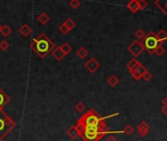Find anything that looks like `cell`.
I'll return each instance as SVG.
<instances>
[{
	"mask_svg": "<svg viewBox=\"0 0 167 141\" xmlns=\"http://www.w3.org/2000/svg\"><path fill=\"white\" fill-rule=\"evenodd\" d=\"M76 129L84 141H99L108 133H123V131H110L108 125H106V120L91 125H76Z\"/></svg>",
	"mask_w": 167,
	"mask_h": 141,
	"instance_id": "obj_1",
	"label": "cell"
},
{
	"mask_svg": "<svg viewBox=\"0 0 167 141\" xmlns=\"http://www.w3.org/2000/svg\"><path fill=\"white\" fill-rule=\"evenodd\" d=\"M30 46L32 50L35 51L37 53V55L41 59L46 58L47 55L50 54L52 50L55 48V44L44 33H41L38 36L33 38L31 41Z\"/></svg>",
	"mask_w": 167,
	"mask_h": 141,
	"instance_id": "obj_2",
	"label": "cell"
},
{
	"mask_svg": "<svg viewBox=\"0 0 167 141\" xmlns=\"http://www.w3.org/2000/svg\"><path fill=\"white\" fill-rule=\"evenodd\" d=\"M16 123L3 110H0V141H2L15 129Z\"/></svg>",
	"mask_w": 167,
	"mask_h": 141,
	"instance_id": "obj_3",
	"label": "cell"
},
{
	"mask_svg": "<svg viewBox=\"0 0 167 141\" xmlns=\"http://www.w3.org/2000/svg\"><path fill=\"white\" fill-rule=\"evenodd\" d=\"M141 43L144 46V49L148 50L150 53H155L156 48L159 45H162L159 42V40L156 37V35L155 32L150 31L149 35H146L145 38L141 41Z\"/></svg>",
	"mask_w": 167,
	"mask_h": 141,
	"instance_id": "obj_4",
	"label": "cell"
},
{
	"mask_svg": "<svg viewBox=\"0 0 167 141\" xmlns=\"http://www.w3.org/2000/svg\"><path fill=\"white\" fill-rule=\"evenodd\" d=\"M144 50L145 49L143 44L141 43V41H138V40H135L134 42H132L128 47V51L135 57H138Z\"/></svg>",
	"mask_w": 167,
	"mask_h": 141,
	"instance_id": "obj_5",
	"label": "cell"
},
{
	"mask_svg": "<svg viewBox=\"0 0 167 141\" xmlns=\"http://www.w3.org/2000/svg\"><path fill=\"white\" fill-rule=\"evenodd\" d=\"M84 67H85V69L88 70L91 73H93L100 68V63L95 58H90L88 60V62H86L84 64Z\"/></svg>",
	"mask_w": 167,
	"mask_h": 141,
	"instance_id": "obj_6",
	"label": "cell"
},
{
	"mask_svg": "<svg viewBox=\"0 0 167 141\" xmlns=\"http://www.w3.org/2000/svg\"><path fill=\"white\" fill-rule=\"evenodd\" d=\"M150 132V125L146 124L145 122H142L138 125V133L142 137H145L149 134Z\"/></svg>",
	"mask_w": 167,
	"mask_h": 141,
	"instance_id": "obj_7",
	"label": "cell"
},
{
	"mask_svg": "<svg viewBox=\"0 0 167 141\" xmlns=\"http://www.w3.org/2000/svg\"><path fill=\"white\" fill-rule=\"evenodd\" d=\"M9 102H10V96L8 94H6V92L2 90L1 87H0V110H2L3 107L5 105H7Z\"/></svg>",
	"mask_w": 167,
	"mask_h": 141,
	"instance_id": "obj_8",
	"label": "cell"
},
{
	"mask_svg": "<svg viewBox=\"0 0 167 141\" xmlns=\"http://www.w3.org/2000/svg\"><path fill=\"white\" fill-rule=\"evenodd\" d=\"M51 55H52V57L54 58L56 61H58V62L61 61V60L66 56V55L64 54V52L62 51L61 47H60V46H57L56 48H54V49L52 50Z\"/></svg>",
	"mask_w": 167,
	"mask_h": 141,
	"instance_id": "obj_9",
	"label": "cell"
},
{
	"mask_svg": "<svg viewBox=\"0 0 167 141\" xmlns=\"http://www.w3.org/2000/svg\"><path fill=\"white\" fill-rule=\"evenodd\" d=\"M19 32H20V35H21L22 36H24V37H28V36L31 35V33H32V29H31V26H30L29 25L24 24L23 26H20Z\"/></svg>",
	"mask_w": 167,
	"mask_h": 141,
	"instance_id": "obj_10",
	"label": "cell"
},
{
	"mask_svg": "<svg viewBox=\"0 0 167 141\" xmlns=\"http://www.w3.org/2000/svg\"><path fill=\"white\" fill-rule=\"evenodd\" d=\"M66 133H67V135H68L71 139L73 140H75L78 136H79V132L76 129V125H72L70 126L68 129L66 130Z\"/></svg>",
	"mask_w": 167,
	"mask_h": 141,
	"instance_id": "obj_11",
	"label": "cell"
},
{
	"mask_svg": "<svg viewBox=\"0 0 167 141\" xmlns=\"http://www.w3.org/2000/svg\"><path fill=\"white\" fill-rule=\"evenodd\" d=\"M37 22L41 24V25H46L47 24L49 21H50V17L48 16V14H46L45 12H42V13H41L38 16H37Z\"/></svg>",
	"mask_w": 167,
	"mask_h": 141,
	"instance_id": "obj_12",
	"label": "cell"
},
{
	"mask_svg": "<svg viewBox=\"0 0 167 141\" xmlns=\"http://www.w3.org/2000/svg\"><path fill=\"white\" fill-rule=\"evenodd\" d=\"M139 66H141V63H140L137 59H132L131 61L127 64V68H128L129 72H133V71H135Z\"/></svg>",
	"mask_w": 167,
	"mask_h": 141,
	"instance_id": "obj_13",
	"label": "cell"
},
{
	"mask_svg": "<svg viewBox=\"0 0 167 141\" xmlns=\"http://www.w3.org/2000/svg\"><path fill=\"white\" fill-rule=\"evenodd\" d=\"M127 8H128L131 12L136 13L139 10V5H138V1L137 0H132L128 4H127Z\"/></svg>",
	"mask_w": 167,
	"mask_h": 141,
	"instance_id": "obj_14",
	"label": "cell"
},
{
	"mask_svg": "<svg viewBox=\"0 0 167 141\" xmlns=\"http://www.w3.org/2000/svg\"><path fill=\"white\" fill-rule=\"evenodd\" d=\"M76 54H77V56L80 58V59H85L86 56L89 55V51L86 50L85 47H80V48L77 50V52H76Z\"/></svg>",
	"mask_w": 167,
	"mask_h": 141,
	"instance_id": "obj_15",
	"label": "cell"
},
{
	"mask_svg": "<svg viewBox=\"0 0 167 141\" xmlns=\"http://www.w3.org/2000/svg\"><path fill=\"white\" fill-rule=\"evenodd\" d=\"M0 33H1L4 37H8L9 35H11L12 29L10 28L8 25H4V26H2V30H1V32H0Z\"/></svg>",
	"mask_w": 167,
	"mask_h": 141,
	"instance_id": "obj_16",
	"label": "cell"
},
{
	"mask_svg": "<svg viewBox=\"0 0 167 141\" xmlns=\"http://www.w3.org/2000/svg\"><path fill=\"white\" fill-rule=\"evenodd\" d=\"M119 78L116 77V76H114V75H112V76H110L108 78H107V83L110 85V86H112V87H115L118 83H119Z\"/></svg>",
	"mask_w": 167,
	"mask_h": 141,
	"instance_id": "obj_17",
	"label": "cell"
},
{
	"mask_svg": "<svg viewBox=\"0 0 167 141\" xmlns=\"http://www.w3.org/2000/svg\"><path fill=\"white\" fill-rule=\"evenodd\" d=\"M156 37L159 40V42L162 44L165 41V40L167 39V32L164 30H161L160 31H158V33L156 35Z\"/></svg>",
	"mask_w": 167,
	"mask_h": 141,
	"instance_id": "obj_18",
	"label": "cell"
},
{
	"mask_svg": "<svg viewBox=\"0 0 167 141\" xmlns=\"http://www.w3.org/2000/svg\"><path fill=\"white\" fill-rule=\"evenodd\" d=\"M155 5L162 11L163 14L167 16V1L162 2V1H155Z\"/></svg>",
	"mask_w": 167,
	"mask_h": 141,
	"instance_id": "obj_19",
	"label": "cell"
},
{
	"mask_svg": "<svg viewBox=\"0 0 167 141\" xmlns=\"http://www.w3.org/2000/svg\"><path fill=\"white\" fill-rule=\"evenodd\" d=\"M63 24L67 26V28H68L69 31H71V30H73V29H75V28H76V23H75L74 20H72L71 18H68V19H67Z\"/></svg>",
	"mask_w": 167,
	"mask_h": 141,
	"instance_id": "obj_20",
	"label": "cell"
},
{
	"mask_svg": "<svg viewBox=\"0 0 167 141\" xmlns=\"http://www.w3.org/2000/svg\"><path fill=\"white\" fill-rule=\"evenodd\" d=\"M60 47H61V49H62V51L64 52L65 55L69 54V53L72 51V46H71L68 42H64Z\"/></svg>",
	"mask_w": 167,
	"mask_h": 141,
	"instance_id": "obj_21",
	"label": "cell"
},
{
	"mask_svg": "<svg viewBox=\"0 0 167 141\" xmlns=\"http://www.w3.org/2000/svg\"><path fill=\"white\" fill-rule=\"evenodd\" d=\"M135 35H136V37L138 38V41H140V40H142L145 38V31L142 30V29H139L137 31H136V33H135Z\"/></svg>",
	"mask_w": 167,
	"mask_h": 141,
	"instance_id": "obj_22",
	"label": "cell"
},
{
	"mask_svg": "<svg viewBox=\"0 0 167 141\" xmlns=\"http://www.w3.org/2000/svg\"><path fill=\"white\" fill-rule=\"evenodd\" d=\"M75 110H76L78 113H83V112L86 110V105H85L83 102H78V103L75 105Z\"/></svg>",
	"mask_w": 167,
	"mask_h": 141,
	"instance_id": "obj_23",
	"label": "cell"
},
{
	"mask_svg": "<svg viewBox=\"0 0 167 141\" xmlns=\"http://www.w3.org/2000/svg\"><path fill=\"white\" fill-rule=\"evenodd\" d=\"M122 131H123V133H126L127 135H131V134L134 132V127L131 125H127Z\"/></svg>",
	"mask_w": 167,
	"mask_h": 141,
	"instance_id": "obj_24",
	"label": "cell"
},
{
	"mask_svg": "<svg viewBox=\"0 0 167 141\" xmlns=\"http://www.w3.org/2000/svg\"><path fill=\"white\" fill-rule=\"evenodd\" d=\"M9 47H10V44L7 40H2V41L0 42V50L6 51L7 49H9Z\"/></svg>",
	"mask_w": 167,
	"mask_h": 141,
	"instance_id": "obj_25",
	"label": "cell"
},
{
	"mask_svg": "<svg viewBox=\"0 0 167 141\" xmlns=\"http://www.w3.org/2000/svg\"><path fill=\"white\" fill-rule=\"evenodd\" d=\"M69 6L73 9H78L80 6H81V2L79 0H71L69 2Z\"/></svg>",
	"mask_w": 167,
	"mask_h": 141,
	"instance_id": "obj_26",
	"label": "cell"
},
{
	"mask_svg": "<svg viewBox=\"0 0 167 141\" xmlns=\"http://www.w3.org/2000/svg\"><path fill=\"white\" fill-rule=\"evenodd\" d=\"M58 30H59V31L62 33V35H68L69 33V30H68V28L64 25V24H62V25H60L59 26V28H58Z\"/></svg>",
	"mask_w": 167,
	"mask_h": 141,
	"instance_id": "obj_27",
	"label": "cell"
},
{
	"mask_svg": "<svg viewBox=\"0 0 167 141\" xmlns=\"http://www.w3.org/2000/svg\"><path fill=\"white\" fill-rule=\"evenodd\" d=\"M138 5H139V10H145L146 7H148L149 4L146 1H145V0H139Z\"/></svg>",
	"mask_w": 167,
	"mask_h": 141,
	"instance_id": "obj_28",
	"label": "cell"
},
{
	"mask_svg": "<svg viewBox=\"0 0 167 141\" xmlns=\"http://www.w3.org/2000/svg\"><path fill=\"white\" fill-rule=\"evenodd\" d=\"M155 53L157 55V56H162L164 53H165V49H164V47L162 46V45H159L157 48H156V50L155 51Z\"/></svg>",
	"mask_w": 167,
	"mask_h": 141,
	"instance_id": "obj_29",
	"label": "cell"
},
{
	"mask_svg": "<svg viewBox=\"0 0 167 141\" xmlns=\"http://www.w3.org/2000/svg\"><path fill=\"white\" fill-rule=\"evenodd\" d=\"M135 71H137V72H138V73H140V75H141V76H142V77H143V76L145 75V73L146 72H148V70H146V69L145 68V67H144L143 65H141V66H139V67H138V68H137V69H136Z\"/></svg>",
	"mask_w": 167,
	"mask_h": 141,
	"instance_id": "obj_30",
	"label": "cell"
},
{
	"mask_svg": "<svg viewBox=\"0 0 167 141\" xmlns=\"http://www.w3.org/2000/svg\"><path fill=\"white\" fill-rule=\"evenodd\" d=\"M130 73L132 75L133 78H134V79H136V80H139L140 78H142V76L140 75V73H139L137 71H133V72H131Z\"/></svg>",
	"mask_w": 167,
	"mask_h": 141,
	"instance_id": "obj_31",
	"label": "cell"
},
{
	"mask_svg": "<svg viewBox=\"0 0 167 141\" xmlns=\"http://www.w3.org/2000/svg\"><path fill=\"white\" fill-rule=\"evenodd\" d=\"M142 78L145 80V82H150V80L151 79V78H152V76H151V73L148 71V72H146Z\"/></svg>",
	"mask_w": 167,
	"mask_h": 141,
	"instance_id": "obj_32",
	"label": "cell"
},
{
	"mask_svg": "<svg viewBox=\"0 0 167 141\" xmlns=\"http://www.w3.org/2000/svg\"><path fill=\"white\" fill-rule=\"evenodd\" d=\"M106 141H117V138H116L115 136H113V135H110V136L107 137Z\"/></svg>",
	"mask_w": 167,
	"mask_h": 141,
	"instance_id": "obj_33",
	"label": "cell"
},
{
	"mask_svg": "<svg viewBox=\"0 0 167 141\" xmlns=\"http://www.w3.org/2000/svg\"><path fill=\"white\" fill-rule=\"evenodd\" d=\"M162 112L167 116V106H164V107H163V108H162Z\"/></svg>",
	"mask_w": 167,
	"mask_h": 141,
	"instance_id": "obj_34",
	"label": "cell"
},
{
	"mask_svg": "<svg viewBox=\"0 0 167 141\" xmlns=\"http://www.w3.org/2000/svg\"><path fill=\"white\" fill-rule=\"evenodd\" d=\"M162 104H163L164 106H167V97H165V98L162 100Z\"/></svg>",
	"mask_w": 167,
	"mask_h": 141,
	"instance_id": "obj_35",
	"label": "cell"
},
{
	"mask_svg": "<svg viewBox=\"0 0 167 141\" xmlns=\"http://www.w3.org/2000/svg\"><path fill=\"white\" fill-rule=\"evenodd\" d=\"M1 30H2V25L0 24V32H1Z\"/></svg>",
	"mask_w": 167,
	"mask_h": 141,
	"instance_id": "obj_36",
	"label": "cell"
}]
</instances>
